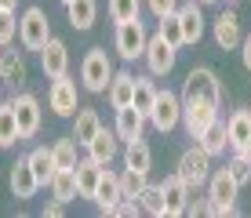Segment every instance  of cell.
Listing matches in <instances>:
<instances>
[{
  "mask_svg": "<svg viewBox=\"0 0 251 218\" xmlns=\"http://www.w3.org/2000/svg\"><path fill=\"white\" fill-rule=\"evenodd\" d=\"M182 102H211V106H222V84L215 76V69H207V66L189 69L186 84H182Z\"/></svg>",
  "mask_w": 251,
  "mask_h": 218,
  "instance_id": "6da1fadb",
  "label": "cell"
},
{
  "mask_svg": "<svg viewBox=\"0 0 251 218\" xmlns=\"http://www.w3.org/2000/svg\"><path fill=\"white\" fill-rule=\"evenodd\" d=\"M109 80H113V62L102 48H91L80 62V84L88 87L91 95H106L109 91Z\"/></svg>",
  "mask_w": 251,
  "mask_h": 218,
  "instance_id": "7a4b0ae2",
  "label": "cell"
},
{
  "mask_svg": "<svg viewBox=\"0 0 251 218\" xmlns=\"http://www.w3.org/2000/svg\"><path fill=\"white\" fill-rule=\"evenodd\" d=\"M237 178L229 174V168H219L207 174V200H211L215 215H237Z\"/></svg>",
  "mask_w": 251,
  "mask_h": 218,
  "instance_id": "3957f363",
  "label": "cell"
},
{
  "mask_svg": "<svg viewBox=\"0 0 251 218\" xmlns=\"http://www.w3.org/2000/svg\"><path fill=\"white\" fill-rule=\"evenodd\" d=\"M19 40L25 51H44V44L51 40V22L44 15V7H25L19 19Z\"/></svg>",
  "mask_w": 251,
  "mask_h": 218,
  "instance_id": "277c9868",
  "label": "cell"
},
{
  "mask_svg": "<svg viewBox=\"0 0 251 218\" xmlns=\"http://www.w3.org/2000/svg\"><path fill=\"white\" fill-rule=\"evenodd\" d=\"M117 55L124 58V62H135V58L146 55V44H150V33H146L142 19H127V22H117Z\"/></svg>",
  "mask_w": 251,
  "mask_h": 218,
  "instance_id": "5b68a950",
  "label": "cell"
},
{
  "mask_svg": "<svg viewBox=\"0 0 251 218\" xmlns=\"http://www.w3.org/2000/svg\"><path fill=\"white\" fill-rule=\"evenodd\" d=\"M175 174L186 182L189 189H201V186H207V174H211V156H207L201 145H189V149L178 156V168H175Z\"/></svg>",
  "mask_w": 251,
  "mask_h": 218,
  "instance_id": "8992f818",
  "label": "cell"
},
{
  "mask_svg": "<svg viewBox=\"0 0 251 218\" xmlns=\"http://www.w3.org/2000/svg\"><path fill=\"white\" fill-rule=\"evenodd\" d=\"M150 124L160 131V135H168V131H175L178 124H182V98H178L175 91H164L157 95V102H153L150 109Z\"/></svg>",
  "mask_w": 251,
  "mask_h": 218,
  "instance_id": "52a82bcc",
  "label": "cell"
},
{
  "mask_svg": "<svg viewBox=\"0 0 251 218\" xmlns=\"http://www.w3.org/2000/svg\"><path fill=\"white\" fill-rule=\"evenodd\" d=\"M146 66H150V73L153 76H168L171 69H175V62H178V48L171 40H164L160 33L157 37H150V44H146Z\"/></svg>",
  "mask_w": 251,
  "mask_h": 218,
  "instance_id": "ba28073f",
  "label": "cell"
},
{
  "mask_svg": "<svg viewBox=\"0 0 251 218\" xmlns=\"http://www.w3.org/2000/svg\"><path fill=\"white\" fill-rule=\"evenodd\" d=\"M11 106H15V117H19V135L22 138H33L40 131V102H37V95H29V91H15V98H11Z\"/></svg>",
  "mask_w": 251,
  "mask_h": 218,
  "instance_id": "9c48e42d",
  "label": "cell"
},
{
  "mask_svg": "<svg viewBox=\"0 0 251 218\" xmlns=\"http://www.w3.org/2000/svg\"><path fill=\"white\" fill-rule=\"evenodd\" d=\"M48 106L55 109V117H76V84L66 76H58V80H51V91H48Z\"/></svg>",
  "mask_w": 251,
  "mask_h": 218,
  "instance_id": "30bf717a",
  "label": "cell"
},
{
  "mask_svg": "<svg viewBox=\"0 0 251 218\" xmlns=\"http://www.w3.org/2000/svg\"><path fill=\"white\" fill-rule=\"evenodd\" d=\"M160 189H164V215H168V218H178V215L189 211V196H193V189H189L178 174L164 178Z\"/></svg>",
  "mask_w": 251,
  "mask_h": 218,
  "instance_id": "8fae6325",
  "label": "cell"
},
{
  "mask_svg": "<svg viewBox=\"0 0 251 218\" xmlns=\"http://www.w3.org/2000/svg\"><path fill=\"white\" fill-rule=\"evenodd\" d=\"M40 69H44L48 80H58V76H66L69 69V48L58 37H51L44 44V51H40Z\"/></svg>",
  "mask_w": 251,
  "mask_h": 218,
  "instance_id": "7c38bea8",
  "label": "cell"
},
{
  "mask_svg": "<svg viewBox=\"0 0 251 218\" xmlns=\"http://www.w3.org/2000/svg\"><path fill=\"white\" fill-rule=\"evenodd\" d=\"M215 117H219V106H211V102H182V124L189 131V138H201Z\"/></svg>",
  "mask_w": 251,
  "mask_h": 218,
  "instance_id": "4fadbf2b",
  "label": "cell"
},
{
  "mask_svg": "<svg viewBox=\"0 0 251 218\" xmlns=\"http://www.w3.org/2000/svg\"><path fill=\"white\" fill-rule=\"evenodd\" d=\"M211 33H215V44H219L222 51H233V48H240V19H237V11H219V19L211 22Z\"/></svg>",
  "mask_w": 251,
  "mask_h": 218,
  "instance_id": "5bb4252c",
  "label": "cell"
},
{
  "mask_svg": "<svg viewBox=\"0 0 251 218\" xmlns=\"http://www.w3.org/2000/svg\"><path fill=\"white\" fill-rule=\"evenodd\" d=\"M146 113H138L135 106H120L117 109V124H113V131H117V138L120 142H135V138H142V131H146Z\"/></svg>",
  "mask_w": 251,
  "mask_h": 218,
  "instance_id": "9a60e30c",
  "label": "cell"
},
{
  "mask_svg": "<svg viewBox=\"0 0 251 218\" xmlns=\"http://www.w3.org/2000/svg\"><path fill=\"white\" fill-rule=\"evenodd\" d=\"M84 149H88V156H91L95 164L109 168V164L117 160V153H120V138H117V131H106V127H102L99 135H95L91 142L84 145Z\"/></svg>",
  "mask_w": 251,
  "mask_h": 218,
  "instance_id": "2e32d148",
  "label": "cell"
},
{
  "mask_svg": "<svg viewBox=\"0 0 251 218\" xmlns=\"http://www.w3.org/2000/svg\"><path fill=\"white\" fill-rule=\"evenodd\" d=\"M7 182H11V193L19 196V200H29V196H37V189H40V182H37V174H33L29 160H19V164H11V174H7Z\"/></svg>",
  "mask_w": 251,
  "mask_h": 218,
  "instance_id": "e0dca14e",
  "label": "cell"
},
{
  "mask_svg": "<svg viewBox=\"0 0 251 218\" xmlns=\"http://www.w3.org/2000/svg\"><path fill=\"white\" fill-rule=\"evenodd\" d=\"M102 164H95L91 156H84V160H76V168H73V174H76V193H80V200H91L95 196V189H99V178H102Z\"/></svg>",
  "mask_w": 251,
  "mask_h": 218,
  "instance_id": "ac0fdd59",
  "label": "cell"
},
{
  "mask_svg": "<svg viewBox=\"0 0 251 218\" xmlns=\"http://www.w3.org/2000/svg\"><path fill=\"white\" fill-rule=\"evenodd\" d=\"M95 204H99V211L102 215H113V207H117V200H120V174L113 171H102V178H99V189H95Z\"/></svg>",
  "mask_w": 251,
  "mask_h": 218,
  "instance_id": "d6986e66",
  "label": "cell"
},
{
  "mask_svg": "<svg viewBox=\"0 0 251 218\" xmlns=\"http://www.w3.org/2000/svg\"><path fill=\"white\" fill-rule=\"evenodd\" d=\"M197 145H201V149L207 153V156H222L229 149V131H226V124H222L219 117L211 120V124L204 127V135L197 138Z\"/></svg>",
  "mask_w": 251,
  "mask_h": 218,
  "instance_id": "ffe728a7",
  "label": "cell"
},
{
  "mask_svg": "<svg viewBox=\"0 0 251 218\" xmlns=\"http://www.w3.org/2000/svg\"><path fill=\"white\" fill-rule=\"evenodd\" d=\"M178 22H182V44H197L204 37V11L197 0H189L186 7H178Z\"/></svg>",
  "mask_w": 251,
  "mask_h": 218,
  "instance_id": "44dd1931",
  "label": "cell"
},
{
  "mask_svg": "<svg viewBox=\"0 0 251 218\" xmlns=\"http://www.w3.org/2000/svg\"><path fill=\"white\" fill-rule=\"evenodd\" d=\"M25 76H29L25 73V58L15 55V51H0V80L19 91V87L25 84Z\"/></svg>",
  "mask_w": 251,
  "mask_h": 218,
  "instance_id": "7402d4cb",
  "label": "cell"
},
{
  "mask_svg": "<svg viewBox=\"0 0 251 218\" xmlns=\"http://www.w3.org/2000/svg\"><path fill=\"white\" fill-rule=\"evenodd\" d=\"M102 131V117L95 109H76V117H73V138H76V145H88L95 135Z\"/></svg>",
  "mask_w": 251,
  "mask_h": 218,
  "instance_id": "603a6c76",
  "label": "cell"
},
{
  "mask_svg": "<svg viewBox=\"0 0 251 218\" xmlns=\"http://www.w3.org/2000/svg\"><path fill=\"white\" fill-rule=\"evenodd\" d=\"M66 19L73 29H91L95 19H99V4L95 0H69L66 4Z\"/></svg>",
  "mask_w": 251,
  "mask_h": 218,
  "instance_id": "cb8c5ba5",
  "label": "cell"
},
{
  "mask_svg": "<svg viewBox=\"0 0 251 218\" xmlns=\"http://www.w3.org/2000/svg\"><path fill=\"white\" fill-rule=\"evenodd\" d=\"M106 95H109V106H113V109L131 106V98H135V73H113Z\"/></svg>",
  "mask_w": 251,
  "mask_h": 218,
  "instance_id": "d4e9b609",
  "label": "cell"
},
{
  "mask_svg": "<svg viewBox=\"0 0 251 218\" xmlns=\"http://www.w3.org/2000/svg\"><path fill=\"white\" fill-rule=\"evenodd\" d=\"M226 131H229V149L233 153H237L244 142H251V109H237L226 120Z\"/></svg>",
  "mask_w": 251,
  "mask_h": 218,
  "instance_id": "484cf974",
  "label": "cell"
},
{
  "mask_svg": "<svg viewBox=\"0 0 251 218\" xmlns=\"http://www.w3.org/2000/svg\"><path fill=\"white\" fill-rule=\"evenodd\" d=\"M124 168L146 171V174H150V168H153V149L142 142V138H135V142H124Z\"/></svg>",
  "mask_w": 251,
  "mask_h": 218,
  "instance_id": "4316f807",
  "label": "cell"
},
{
  "mask_svg": "<svg viewBox=\"0 0 251 218\" xmlns=\"http://www.w3.org/2000/svg\"><path fill=\"white\" fill-rule=\"evenodd\" d=\"M15 142H22V135H19L15 106H11V98H7V102H0V149H7V145H15Z\"/></svg>",
  "mask_w": 251,
  "mask_h": 218,
  "instance_id": "83f0119b",
  "label": "cell"
},
{
  "mask_svg": "<svg viewBox=\"0 0 251 218\" xmlns=\"http://www.w3.org/2000/svg\"><path fill=\"white\" fill-rule=\"evenodd\" d=\"M51 196L55 200H62V204H69V200H76L80 193H76V174L69 171V168H58L55 174H51Z\"/></svg>",
  "mask_w": 251,
  "mask_h": 218,
  "instance_id": "f1b7e54d",
  "label": "cell"
},
{
  "mask_svg": "<svg viewBox=\"0 0 251 218\" xmlns=\"http://www.w3.org/2000/svg\"><path fill=\"white\" fill-rule=\"evenodd\" d=\"M25 160H29V168H33V174H37L40 186H48L51 174L58 171V168H55V156H51V149H44V145H40V149H33L29 156H25Z\"/></svg>",
  "mask_w": 251,
  "mask_h": 218,
  "instance_id": "f546056e",
  "label": "cell"
},
{
  "mask_svg": "<svg viewBox=\"0 0 251 218\" xmlns=\"http://www.w3.org/2000/svg\"><path fill=\"white\" fill-rule=\"evenodd\" d=\"M157 87H153V80L150 76H135V98H131V106L138 109V113H146L150 117V109H153V102H157Z\"/></svg>",
  "mask_w": 251,
  "mask_h": 218,
  "instance_id": "4dcf8cb0",
  "label": "cell"
},
{
  "mask_svg": "<svg viewBox=\"0 0 251 218\" xmlns=\"http://www.w3.org/2000/svg\"><path fill=\"white\" fill-rule=\"evenodd\" d=\"M138 207H142L146 215L160 218V215H164V189H160V186H153V182H146V189L138 193Z\"/></svg>",
  "mask_w": 251,
  "mask_h": 218,
  "instance_id": "1f68e13d",
  "label": "cell"
},
{
  "mask_svg": "<svg viewBox=\"0 0 251 218\" xmlns=\"http://www.w3.org/2000/svg\"><path fill=\"white\" fill-rule=\"evenodd\" d=\"M51 156H55V168H76V138H58L55 145H51Z\"/></svg>",
  "mask_w": 251,
  "mask_h": 218,
  "instance_id": "d6a6232c",
  "label": "cell"
},
{
  "mask_svg": "<svg viewBox=\"0 0 251 218\" xmlns=\"http://www.w3.org/2000/svg\"><path fill=\"white\" fill-rule=\"evenodd\" d=\"M146 182H150V174H146V171H131V168H124V174H120V196L138 200V193L146 189Z\"/></svg>",
  "mask_w": 251,
  "mask_h": 218,
  "instance_id": "836d02e7",
  "label": "cell"
},
{
  "mask_svg": "<svg viewBox=\"0 0 251 218\" xmlns=\"http://www.w3.org/2000/svg\"><path fill=\"white\" fill-rule=\"evenodd\" d=\"M138 11H142V0H109V19L113 22L138 19Z\"/></svg>",
  "mask_w": 251,
  "mask_h": 218,
  "instance_id": "e575fe53",
  "label": "cell"
},
{
  "mask_svg": "<svg viewBox=\"0 0 251 218\" xmlns=\"http://www.w3.org/2000/svg\"><path fill=\"white\" fill-rule=\"evenodd\" d=\"M160 37L164 40H171V44H175V48H182V22H178V11H171V15H164V19H160Z\"/></svg>",
  "mask_w": 251,
  "mask_h": 218,
  "instance_id": "d590c367",
  "label": "cell"
},
{
  "mask_svg": "<svg viewBox=\"0 0 251 218\" xmlns=\"http://www.w3.org/2000/svg\"><path fill=\"white\" fill-rule=\"evenodd\" d=\"M15 37H19V19H15V11H0V48H7Z\"/></svg>",
  "mask_w": 251,
  "mask_h": 218,
  "instance_id": "8d00e7d4",
  "label": "cell"
},
{
  "mask_svg": "<svg viewBox=\"0 0 251 218\" xmlns=\"http://www.w3.org/2000/svg\"><path fill=\"white\" fill-rule=\"evenodd\" d=\"M229 174L237 178V186L251 182V160H244V156H237V153H233V160H229Z\"/></svg>",
  "mask_w": 251,
  "mask_h": 218,
  "instance_id": "74e56055",
  "label": "cell"
},
{
  "mask_svg": "<svg viewBox=\"0 0 251 218\" xmlns=\"http://www.w3.org/2000/svg\"><path fill=\"white\" fill-rule=\"evenodd\" d=\"M146 7H150L157 19H164V15H171V11H178V0H146Z\"/></svg>",
  "mask_w": 251,
  "mask_h": 218,
  "instance_id": "f35d334b",
  "label": "cell"
},
{
  "mask_svg": "<svg viewBox=\"0 0 251 218\" xmlns=\"http://www.w3.org/2000/svg\"><path fill=\"white\" fill-rule=\"evenodd\" d=\"M62 211H66V204L55 196H51V204H44V218H62Z\"/></svg>",
  "mask_w": 251,
  "mask_h": 218,
  "instance_id": "ab89813d",
  "label": "cell"
},
{
  "mask_svg": "<svg viewBox=\"0 0 251 218\" xmlns=\"http://www.w3.org/2000/svg\"><path fill=\"white\" fill-rule=\"evenodd\" d=\"M240 58H244V69L251 73V37H244V40H240Z\"/></svg>",
  "mask_w": 251,
  "mask_h": 218,
  "instance_id": "60d3db41",
  "label": "cell"
},
{
  "mask_svg": "<svg viewBox=\"0 0 251 218\" xmlns=\"http://www.w3.org/2000/svg\"><path fill=\"white\" fill-rule=\"evenodd\" d=\"M0 11H19V0H0Z\"/></svg>",
  "mask_w": 251,
  "mask_h": 218,
  "instance_id": "b9f144b4",
  "label": "cell"
},
{
  "mask_svg": "<svg viewBox=\"0 0 251 218\" xmlns=\"http://www.w3.org/2000/svg\"><path fill=\"white\" fill-rule=\"evenodd\" d=\"M197 4H201V7H204V4H222V0H197Z\"/></svg>",
  "mask_w": 251,
  "mask_h": 218,
  "instance_id": "7bdbcfd3",
  "label": "cell"
},
{
  "mask_svg": "<svg viewBox=\"0 0 251 218\" xmlns=\"http://www.w3.org/2000/svg\"><path fill=\"white\" fill-rule=\"evenodd\" d=\"M229 4H237V0H229Z\"/></svg>",
  "mask_w": 251,
  "mask_h": 218,
  "instance_id": "ee69618b",
  "label": "cell"
},
{
  "mask_svg": "<svg viewBox=\"0 0 251 218\" xmlns=\"http://www.w3.org/2000/svg\"><path fill=\"white\" fill-rule=\"evenodd\" d=\"M62 4H69V0H62Z\"/></svg>",
  "mask_w": 251,
  "mask_h": 218,
  "instance_id": "f6af8a7d",
  "label": "cell"
}]
</instances>
